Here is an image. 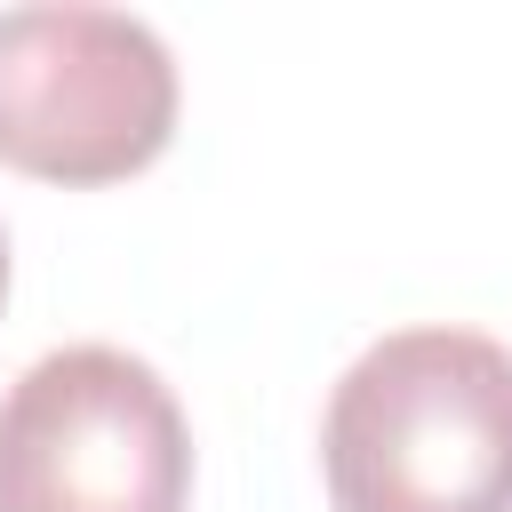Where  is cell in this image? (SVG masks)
Returning <instances> with one entry per match:
<instances>
[{"label": "cell", "mask_w": 512, "mask_h": 512, "mask_svg": "<svg viewBox=\"0 0 512 512\" xmlns=\"http://www.w3.org/2000/svg\"><path fill=\"white\" fill-rule=\"evenodd\" d=\"M336 512H512V352L480 328L368 344L320 416Z\"/></svg>", "instance_id": "cell-1"}, {"label": "cell", "mask_w": 512, "mask_h": 512, "mask_svg": "<svg viewBox=\"0 0 512 512\" xmlns=\"http://www.w3.org/2000/svg\"><path fill=\"white\" fill-rule=\"evenodd\" d=\"M176 136V56L128 8H0V160L40 184H120Z\"/></svg>", "instance_id": "cell-2"}, {"label": "cell", "mask_w": 512, "mask_h": 512, "mask_svg": "<svg viewBox=\"0 0 512 512\" xmlns=\"http://www.w3.org/2000/svg\"><path fill=\"white\" fill-rule=\"evenodd\" d=\"M192 432L152 360L64 344L0 400V512H184Z\"/></svg>", "instance_id": "cell-3"}, {"label": "cell", "mask_w": 512, "mask_h": 512, "mask_svg": "<svg viewBox=\"0 0 512 512\" xmlns=\"http://www.w3.org/2000/svg\"><path fill=\"white\" fill-rule=\"evenodd\" d=\"M0 296H8V232H0Z\"/></svg>", "instance_id": "cell-4"}]
</instances>
